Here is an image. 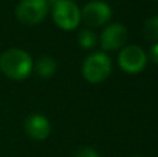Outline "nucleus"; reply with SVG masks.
Returning a JSON list of instances; mask_svg holds the SVG:
<instances>
[{
	"label": "nucleus",
	"mask_w": 158,
	"mask_h": 157,
	"mask_svg": "<svg viewBox=\"0 0 158 157\" xmlns=\"http://www.w3.org/2000/svg\"><path fill=\"white\" fill-rule=\"evenodd\" d=\"M78 45H79V47L83 50L94 49V46L97 45V36H96L94 31L90 29V28H83V29L79 31Z\"/></svg>",
	"instance_id": "obj_10"
},
{
	"label": "nucleus",
	"mask_w": 158,
	"mask_h": 157,
	"mask_svg": "<svg viewBox=\"0 0 158 157\" xmlns=\"http://www.w3.org/2000/svg\"><path fill=\"white\" fill-rule=\"evenodd\" d=\"M24 131L31 139L35 141H44L49 138L52 132V125L47 117L43 114L33 113L25 118L24 121Z\"/></svg>",
	"instance_id": "obj_8"
},
{
	"label": "nucleus",
	"mask_w": 158,
	"mask_h": 157,
	"mask_svg": "<svg viewBox=\"0 0 158 157\" xmlns=\"http://www.w3.org/2000/svg\"><path fill=\"white\" fill-rule=\"evenodd\" d=\"M112 60L104 52L89 54L82 63V75L90 83H101L111 75Z\"/></svg>",
	"instance_id": "obj_2"
},
{
	"label": "nucleus",
	"mask_w": 158,
	"mask_h": 157,
	"mask_svg": "<svg viewBox=\"0 0 158 157\" xmlns=\"http://www.w3.org/2000/svg\"><path fill=\"white\" fill-rule=\"evenodd\" d=\"M49 4L44 0H21L15 7V17L24 25H39L49 14Z\"/></svg>",
	"instance_id": "obj_4"
},
{
	"label": "nucleus",
	"mask_w": 158,
	"mask_h": 157,
	"mask_svg": "<svg viewBox=\"0 0 158 157\" xmlns=\"http://www.w3.org/2000/svg\"><path fill=\"white\" fill-rule=\"evenodd\" d=\"M56 71H57V63L52 56L43 54L36 61H33V72L43 79L52 78L56 74Z\"/></svg>",
	"instance_id": "obj_9"
},
{
	"label": "nucleus",
	"mask_w": 158,
	"mask_h": 157,
	"mask_svg": "<svg viewBox=\"0 0 158 157\" xmlns=\"http://www.w3.org/2000/svg\"><path fill=\"white\" fill-rule=\"evenodd\" d=\"M44 2L49 4V7H53V6H54L57 2H60V0H44Z\"/></svg>",
	"instance_id": "obj_14"
},
{
	"label": "nucleus",
	"mask_w": 158,
	"mask_h": 157,
	"mask_svg": "<svg viewBox=\"0 0 158 157\" xmlns=\"http://www.w3.org/2000/svg\"><path fill=\"white\" fill-rule=\"evenodd\" d=\"M54 24L63 31H74L82 22L81 8L72 0H60L52 7Z\"/></svg>",
	"instance_id": "obj_3"
},
{
	"label": "nucleus",
	"mask_w": 158,
	"mask_h": 157,
	"mask_svg": "<svg viewBox=\"0 0 158 157\" xmlns=\"http://www.w3.org/2000/svg\"><path fill=\"white\" fill-rule=\"evenodd\" d=\"M143 36L148 42H153V43L158 42V15L150 17V18H147L144 21Z\"/></svg>",
	"instance_id": "obj_11"
},
{
	"label": "nucleus",
	"mask_w": 158,
	"mask_h": 157,
	"mask_svg": "<svg viewBox=\"0 0 158 157\" xmlns=\"http://www.w3.org/2000/svg\"><path fill=\"white\" fill-rule=\"evenodd\" d=\"M74 157H100V155H98L97 150H94L93 147L82 146L74 153Z\"/></svg>",
	"instance_id": "obj_12"
},
{
	"label": "nucleus",
	"mask_w": 158,
	"mask_h": 157,
	"mask_svg": "<svg viewBox=\"0 0 158 157\" xmlns=\"http://www.w3.org/2000/svg\"><path fill=\"white\" fill-rule=\"evenodd\" d=\"M133 157H140V156H133Z\"/></svg>",
	"instance_id": "obj_15"
},
{
	"label": "nucleus",
	"mask_w": 158,
	"mask_h": 157,
	"mask_svg": "<svg viewBox=\"0 0 158 157\" xmlns=\"http://www.w3.org/2000/svg\"><path fill=\"white\" fill-rule=\"evenodd\" d=\"M111 7L106 2H101V0H92L81 10L82 21L90 29L107 25V22L111 19Z\"/></svg>",
	"instance_id": "obj_6"
},
{
	"label": "nucleus",
	"mask_w": 158,
	"mask_h": 157,
	"mask_svg": "<svg viewBox=\"0 0 158 157\" xmlns=\"http://www.w3.org/2000/svg\"><path fill=\"white\" fill-rule=\"evenodd\" d=\"M128 42V28L119 22L107 24L100 33V46L106 52H115L126 46Z\"/></svg>",
	"instance_id": "obj_7"
},
{
	"label": "nucleus",
	"mask_w": 158,
	"mask_h": 157,
	"mask_svg": "<svg viewBox=\"0 0 158 157\" xmlns=\"http://www.w3.org/2000/svg\"><path fill=\"white\" fill-rule=\"evenodd\" d=\"M147 53L137 45H126L119 50L118 66L126 74H139L147 66Z\"/></svg>",
	"instance_id": "obj_5"
},
{
	"label": "nucleus",
	"mask_w": 158,
	"mask_h": 157,
	"mask_svg": "<svg viewBox=\"0 0 158 157\" xmlns=\"http://www.w3.org/2000/svg\"><path fill=\"white\" fill-rule=\"evenodd\" d=\"M147 57L150 58L154 64H158V42L151 45L150 50H148V53H147Z\"/></svg>",
	"instance_id": "obj_13"
},
{
	"label": "nucleus",
	"mask_w": 158,
	"mask_h": 157,
	"mask_svg": "<svg viewBox=\"0 0 158 157\" xmlns=\"http://www.w3.org/2000/svg\"><path fill=\"white\" fill-rule=\"evenodd\" d=\"M0 71L11 81H24L33 72V60L28 52L11 47L0 54Z\"/></svg>",
	"instance_id": "obj_1"
}]
</instances>
